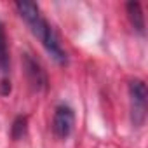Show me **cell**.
<instances>
[{
  "label": "cell",
  "mask_w": 148,
  "mask_h": 148,
  "mask_svg": "<svg viewBox=\"0 0 148 148\" xmlns=\"http://www.w3.org/2000/svg\"><path fill=\"white\" fill-rule=\"evenodd\" d=\"M125 9H127L129 19H131L132 26L136 28V32L145 33V14L141 11V4L139 2H129L125 5Z\"/></svg>",
  "instance_id": "obj_5"
},
{
  "label": "cell",
  "mask_w": 148,
  "mask_h": 148,
  "mask_svg": "<svg viewBox=\"0 0 148 148\" xmlns=\"http://www.w3.org/2000/svg\"><path fill=\"white\" fill-rule=\"evenodd\" d=\"M73 125H75V115H73V110L66 105H59L54 112L52 117V131L58 138L64 139L71 134Z\"/></svg>",
  "instance_id": "obj_2"
},
{
  "label": "cell",
  "mask_w": 148,
  "mask_h": 148,
  "mask_svg": "<svg viewBox=\"0 0 148 148\" xmlns=\"http://www.w3.org/2000/svg\"><path fill=\"white\" fill-rule=\"evenodd\" d=\"M26 124H28V119L26 117H16L14 122H12V125H11V136L14 139L23 138L25 132H26Z\"/></svg>",
  "instance_id": "obj_7"
},
{
  "label": "cell",
  "mask_w": 148,
  "mask_h": 148,
  "mask_svg": "<svg viewBox=\"0 0 148 148\" xmlns=\"http://www.w3.org/2000/svg\"><path fill=\"white\" fill-rule=\"evenodd\" d=\"M9 70V49H7V37L4 25L0 23V71Z\"/></svg>",
  "instance_id": "obj_6"
},
{
  "label": "cell",
  "mask_w": 148,
  "mask_h": 148,
  "mask_svg": "<svg viewBox=\"0 0 148 148\" xmlns=\"http://www.w3.org/2000/svg\"><path fill=\"white\" fill-rule=\"evenodd\" d=\"M129 96L132 101V110H134V113L139 115V122H141L145 117V106H146V96H148L145 82L139 79H134L129 84Z\"/></svg>",
  "instance_id": "obj_4"
},
{
  "label": "cell",
  "mask_w": 148,
  "mask_h": 148,
  "mask_svg": "<svg viewBox=\"0 0 148 148\" xmlns=\"http://www.w3.org/2000/svg\"><path fill=\"white\" fill-rule=\"evenodd\" d=\"M16 11L19 12V16L28 23L32 33L42 42V45L45 47V51L59 63L64 64L66 63V52L61 47V42L56 35V32L52 30V26L42 18L40 9L35 2H16Z\"/></svg>",
  "instance_id": "obj_1"
},
{
  "label": "cell",
  "mask_w": 148,
  "mask_h": 148,
  "mask_svg": "<svg viewBox=\"0 0 148 148\" xmlns=\"http://www.w3.org/2000/svg\"><path fill=\"white\" fill-rule=\"evenodd\" d=\"M23 63H25V71H26V77H28L30 84L37 91L45 89L47 87V75H45V71L42 70V66L38 64V61L33 59L30 54H25L23 56Z\"/></svg>",
  "instance_id": "obj_3"
},
{
  "label": "cell",
  "mask_w": 148,
  "mask_h": 148,
  "mask_svg": "<svg viewBox=\"0 0 148 148\" xmlns=\"http://www.w3.org/2000/svg\"><path fill=\"white\" fill-rule=\"evenodd\" d=\"M0 92H2V94H9L11 92V82H7V80L0 82Z\"/></svg>",
  "instance_id": "obj_8"
}]
</instances>
